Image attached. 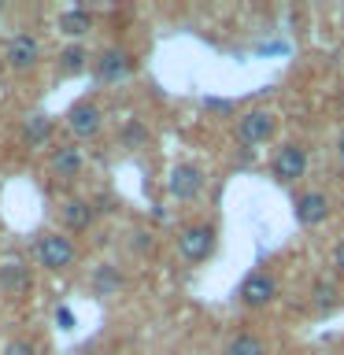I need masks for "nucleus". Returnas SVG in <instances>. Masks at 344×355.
Returning a JSON list of instances; mask_svg holds the SVG:
<instances>
[{
  "mask_svg": "<svg viewBox=\"0 0 344 355\" xmlns=\"http://www.w3.org/2000/svg\"><path fill=\"white\" fill-rule=\"evenodd\" d=\"M174 244H178V255H182L189 266L207 263L218 248V230H215V222H189V226L178 230Z\"/></svg>",
  "mask_w": 344,
  "mask_h": 355,
  "instance_id": "nucleus-1",
  "label": "nucleus"
},
{
  "mask_svg": "<svg viewBox=\"0 0 344 355\" xmlns=\"http://www.w3.org/2000/svg\"><path fill=\"white\" fill-rule=\"evenodd\" d=\"M33 255H37V263L49 274H63L78 263V244L67 237L63 230H49L37 237V244H33Z\"/></svg>",
  "mask_w": 344,
  "mask_h": 355,
  "instance_id": "nucleus-2",
  "label": "nucleus"
},
{
  "mask_svg": "<svg viewBox=\"0 0 344 355\" xmlns=\"http://www.w3.org/2000/svg\"><path fill=\"white\" fill-rule=\"evenodd\" d=\"M133 71H137V55L130 49H122V44H108L93 60V74L100 85H122L133 78Z\"/></svg>",
  "mask_w": 344,
  "mask_h": 355,
  "instance_id": "nucleus-3",
  "label": "nucleus"
},
{
  "mask_svg": "<svg viewBox=\"0 0 344 355\" xmlns=\"http://www.w3.org/2000/svg\"><path fill=\"white\" fill-rule=\"evenodd\" d=\"M274 130H277V115L266 107H252V111H244V115H237V122H233V137H237V144L248 152H255L259 144L270 141Z\"/></svg>",
  "mask_w": 344,
  "mask_h": 355,
  "instance_id": "nucleus-4",
  "label": "nucleus"
},
{
  "mask_svg": "<svg viewBox=\"0 0 344 355\" xmlns=\"http://www.w3.org/2000/svg\"><path fill=\"white\" fill-rule=\"evenodd\" d=\"M307 148L300 141H282L270 155V178L277 185H296L307 174Z\"/></svg>",
  "mask_w": 344,
  "mask_h": 355,
  "instance_id": "nucleus-5",
  "label": "nucleus"
},
{
  "mask_svg": "<svg viewBox=\"0 0 344 355\" xmlns=\"http://www.w3.org/2000/svg\"><path fill=\"white\" fill-rule=\"evenodd\" d=\"M207 189V174L200 163H174L171 174H166V193L178 204H193V200L204 196Z\"/></svg>",
  "mask_w": 344,
  "mask_h": 355,
  "instance_id": "nucleus-6",
  "label": "nucleus"
},
{
  "mask_svg": "<svg viewBox=\"0 0 344 355\" xmlns=\"http://www.w3.org/2000/svg\"><path fill=\"white\" fill-rule=\"evenodd\" d=\"M277 296H282V285H277V277L270 270H248L241 277V285H237V300L244 307H252V311L270 307Z\"/></svg>",
  "mask_w": 344,
  "mask_h": 355,
  "instance_id": "nucleus-7",
  "label": "nucleus"
},
{
  "mask_svg": "<svg viewBox=\"0 0 344 355\" xmlns=\"http://www.w3.org/2000/svg\"><path fill=\"white\" fill-rule=\"evenodd\" d=\"M41 60V37L37 33H30V30H19V33H11L8 44H4V63H8V71H15V74H26L33 71Z\"/></svg>",
  "mask_w": 344,
  "mask_h": 355,
  "instance_id": "nucleus-8",
  "label": "nucleus"
},
{
  "mask_svg": "<svg viewBox=\"0 0 344 355\" xmlns=\"http://www.w3.org/2000/svg\"><path fill=\"white\" fill-rule=\"evenodd\" d=\"M67 130H71L74 141H93L104 130V111H100L96 100H78L67 111Z\"/></svg>",
  "mask_w": 344,
  "mask_h": 355,
  "instance_id": "nucleus-9",
  "label": "nucleus"
},
{
  "mask_svg": "<svg viewBox=\"0 0 344 355\" xmlns=\"http://www.w3.org/2000/svg\"><path fill=\"white\" fill-rule=\"evenodd\" d=\"M293 215H296V222L304 230H315V226H322V222L333 215V200L326 193H318V189H307V193H300L293 200Z\"/></svg>",
  "mask_w": 344,
  "mask_h": 355,
  "instance_id": "nucleus-10",
  "label": "nucleus"
},
{
  "mask_svg": "<svg viewBox=\"0 0 344 355\" xmlns=\"http://www.w3.org/2000/svg\"><path fill=\"white\" fill-rule=\"evenodd\" d=\"M0 293L8 300H30L33 293V270L22 259H4L0 263Z\"/></svg>",
  "mask_w": 344,
  "mask_h": 355,
  "instance_id": "nucleus-11",
  "label": "nucleus"
},
{
  "mask_svg": "<svg viewBox=\"0 0 344 355\" xmlns=\"http://www.w3.org/2000/svg\"><path fill=\"white\" fill-rule=\"evenodd\" d=\"M100 215V207L93 200H82V196H71L60 204V222H63V233H89L93 222Z\"/></svg>",
  "mask_w": 344,
  "mask_h": 355,
  "instance_id": "nucleus-12",
  "label": "nucleus"
},
{
  "mask_svg": "<svg viewBox=\"0 0 344 355\" xmlns=\"http://www.w3.org/2000/svg\"><path fill=\"white\" fill-rule=\"evenodd\" d=\"M82 166H85V155L78 144H55L52 155H49V171L55 178H63V182H74V178L82 174Z\"/></svg>",
  "mask_w": 344,
  "mask_h": 355,
  "instance_id": "nucleus-13",
  "label": "nucleus"
},
{
  "mask_svg": "<svg viewBox=\"0 0 344 355\" xmlns=\"http://www.w3.org/2000/svg\"><path fill=\"white\" fill-rule=\"evenodd\" d=\"M307 300H311V311H315V315H329L333 307H341L344 293H341V285L333 282V277H318V282H311Z\"/></svg>",
  "mask_w": 344,
  "mask_h": 355,
  "instance_id": "nucleus-14",
  "label": "nucleus"
},
{
  "mask_svg": "<svg viewBox=\"0 0 344 355\" xmlns=\"http://www.w3.org/2000/svg\"><path fill=\"white\" fill-rule=\"evenodd\" d=\"M89 285H93V293L100 300H108V296H119V288L126 285V277H122V270L115 263H100L93 270V277H89Z\"/></svg>",
  "mask_w": 344,
  "mask_h": 355,
  "instance_id": "nucleus-15",
  "label": "nucleus"
},
{
  "mask_svg": "<svg viewBox=\"0 0 344 355\" xmlns=\"http://www.w3.org/2000/svg\"><path fill=\"white\" fill-rule=\"evenodd\" d=\"M60 33L63 37H71V41H78V37H85L89 30H93V11H85V8H67V11H60Z\"/></svg>",
  "mask_w": 344,
  "mask_h": 355,
  "instance_id": "nucleus-16",
  "label": "nucleus"
},
{
  "mask_svg": "<svg viewBox=\"0 0 344 355\" xmlns=\"http://www.w3.org/2000/svg\"><path fill=\"white\" fill-rule=\"evenodd\" d=\"M52 119L44 115V111H37V115H30L26 122H22V144L26 148H41V144L52 141Z\"/></svg>",
  "mask_w": 344,
  "mask_h": 355,
  "instance_id": "nucleus-17",
  "label": "nucleus"
},
{
  "mask_svg": "<svg viewBox=\"0 0 344 355\" xmlns=\"http://www.w3.org/2000/svg\"><path fill=\"white\" fill-rule=\"evenodd\" d=\"M222 355H266V340L252 329H241L222 344Z\"/></svg>",
  "mask_w": 344,
  "mask_h": 355,
  "instance_id": "nucleus-18",
  "label": "nucleus"
},
{
  "mask_svg": "<svg viewBox=\"0 0 344 355\" xmlns=\"http://www.w3.org/2000/svg\"><path fill=\"white\" fill-rule=\"evenodd\" d=\"M119 141H122V148H130V152H141V148H148V141H152V130L144 126L141 119H126V122H122V130H119Z\"/></svg>",
  "mask_w": 344,
  "mask_h": 355,
  "instance_id": "nucleus-19",
  "label": "nucleus"
},
{
  "mask_svg": "<svg viewBox=\"0 0 344 355\" xmlns=\"http://www.w3.org/2000/svg\"><path fill=\"white\" fill-rule=\"evenodd\" d=\"M89 67V49L85 44H71L60 52V74H82Z\"/></svg>",
  "mask_w": 344,
  "mask_h": 355,
  "instance_id": "nucleus-20",
  "label": "nucleus"
},
{
  "mask_svg": "<svg viewBox=\"0 0 344 355\" xmlns=\"http://www.w3.org/2000/svg\"><path fill=\"white\" fill-rule=\"evenodd\" d=\"M0 355H41V348L30 337H15V340L4 344V352H0Z\"/></svg>",
  "mask_w": 344,
  "mask_h": 355,
  "instance_id": "nucleus-21",
  "label": "nucleus"
},
{
  "mask_svg": "<svg viewBox=\"0 0 344 355\" xmlns=\"http://www.w3.org/2000/svg\"><path fill=\"white\" fill-rule=\"evenodd\" d=\"M204 111H211V115H233L237 104L226 100V96H204Z\"/></svg>",
  "mask_w": 344,
  "mask_h": 355,
  "instance_id": "nucleus-22",
  "label": "nucleus"
},
{
  "mask_svg": "<svg viewBox=\"0 0 344 355\" xmlns=\"http://www.w3.org/2000/svg\"><path fill=\"white\" fill-rule=\"evenodd\" d=\"M329 270L337 277H344V237L333 244V252H329Z\"/></svg>",
  "mask_w": 344,
  "mask_h": 355,
  "instance_id": "nucleus-23",
  "label": "nucleus"
},
{
  "mask_svg": "<svg viewBox=\"0 0 344 355\" xmlns=\"http://www.w3.org/2000/svg\"><path fill=\"white\" fill-rule=\"evenodd\" d=\"M55 326H60L63 333H71V329L78 326V318H74V311L60 304V307H55Z\"/></svg>",
  "mask_w": 344,
  "mask_h": 355,
  "instance_id": "nucleus-24",
  "label": "nucleus"
},
{
  "mask_svg": "<svg viewBox=\"0 0 344 355\" xmlns=\"http://www.w3.org/2000/svg\"><path fill=\"white\" fill-rule=\"evenodd\" d=\"M130 248L133 252H152V233H144V230H137V233H133V241H130Z\"/></svg>",
  "mask_w": 344,
  "mask_h": 355,
  "instance_id": "nucleus-25",
  "label": "nucleus"
},
{
  "mask_svg": "<svg viewBox=\"0 0 344 355\" xmlns=\"http://www.w3.org/2000/svg\"><path fill=\"white\" fill-rule=\"evenodd\" d=\"M337 163H344V130H341V137H337Z\"/></svg>",
  "mask_w": 344,
  "mask_h": 355,
  "instance_id": "nucleus-26",
  "label": "nucleus"
},
{
  "mask_svg": "<svg viewBox=\"0 0 344 355\" xmlns=\"http://www.w3.org/2000/svg\"><path fill=\"white\" fill-rule=\"evenodd\" d=\"M341 178H344V163H341Z\"/></svg>",
  "mask_w": 344,
  "mask_h": 355,
  "instance_id": "nucleus-27",
  "label": "nucleus"
}]
</instances>
